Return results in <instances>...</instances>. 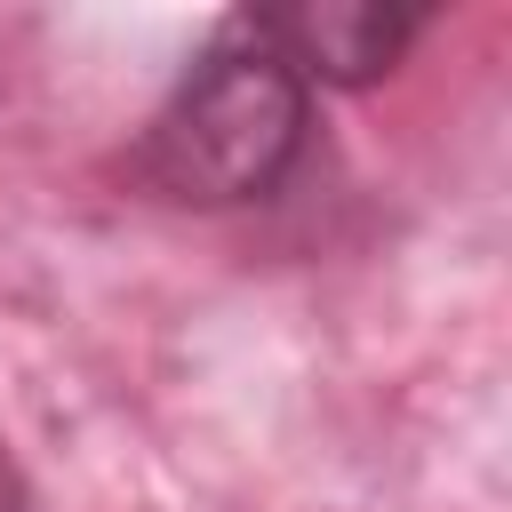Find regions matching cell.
Returning <instances> with one entry per match:
<instances>
[{"instance_id":"1","label":"cell","mask_w":512,"mask_h":512,"mask_svg":"<svg viewBox=\"0 0 512 512\" xmlns=\"http://www.w3.org/2000/svg\"><path fill=\"white\" fill-rule=\"evenodd\" d=\"M312 128L304 72L256 32V16L216 24V40L184 64L168 104L128 144V184L168 208H240L280 192Z\"/></svg>"},{"instance_id":"2","label":"cell","mask_w":512,"mask_h":512,"mask_svg":"<svg viewBox=\"0 0 512 512\" xmlns=\"http://www.w3.org/2000/svg\"><path fill=\"white\" fill-rule=\"evenodd\" d=\"M432 8H384V0H304V8H256V32L312 80L328 88H368L384 80L416 40Z\"/></svg>"},{"instance_id":"3","label":"cell","mask_w":512,"mask_h":512,"mask_svg":"<svg viewBox=\"0 0 512 512\" xmlns=\"http://www.w3.org/2000/svg\"><path fill=\"white\" fill-rule=\"evenodd\" d=\"M0 512H32V480H24V464H16L8 440H0Z\"/></svg>"}]
</instances>
